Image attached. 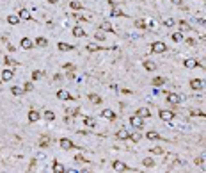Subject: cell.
Listing matches in <instances>:
<instances>
[{"mask_svg": "<svg viewBox=\"0 0 206 173\" xmlns=\"http://www.w3.org/2000/svg\"><path fill=\"white\" fill-rule=\"evenodd\" d=\"M142 164H144V166H148V168H151V166H155V161L148 157V159H144V161H142Z\"/></svg>", "mask_w": 206, "mask_h": 173, "instance_id": "37", "label": "cell"}, {"mask_svg": "<svg viewBox=\"0 0 206 173\" xmlns=\"http://www.w3.org/2000/svg\"><path fill=\"white\" fill-rule=\"evenodd\" d=\"M43 77H44V72H41V70H37V72L32 73V80H39V79H43Z\"/></svg>", "mask_w": 206, "mask_h": 173, "instance_id": "29", "label": "cell"}, {"mask_svg": "<svg viewBox=\"0 0 206 173\" xmlns=\"http://www.w3.org/2000/svg\"><path fill=\"white\" fill-rule=\"evenodd\" d=\"M171 38H172V41H176V43H181V41H183V34H181V32H172Z\"/></svg>", "mask_w": 206, "mask_h": 173, "instance_id": "24", "label": "cell"}, {"mask_svg": "<svg viewBox=\"0 0 206 173\" xmlns=\"http://www.w3.org/2000/svg\"><path fill=\"white\" fill-rule=\"evenodd\" d=\"M36 45H37V47H46L48 41L44 39V38H37V39H36Z\"/></svg>", "mask_w": 206, "mask_h": 173, "instance_id": "31", "label": "cell"}, {"mask_svg": "<svg viewBox=\"0 0 206 173\" xmlns=\"http://www.w3.org/2000/svg\"><path fill=\"white\" fill-rule=\"evenodd\" d=\"M110 16H114V18H117V16H126L121 9H112V13H110Z\"/></svg>", "mask_w": 206, "mask_h": 173, "instance_id": "32", "label": "cell"}, {"mask_svg": "<svg viewBox=\"0 0 206 173\" xmlns=\"http://www.w3.org/2000/svg\"><path fill=\"white\" fill-rule=\"evenodd\" d=\"M204 86H206V84H204L202 80H199V79H192V80H190V88H192V89H195V91L202 89Z\"/></svg>", "mask_w": 206, "mask_h": 173, "instance_id": "3", "label": "cell"}, {"mask_svg": "<svg viewBox=\"0 0 206 173\" xmlns=\"http://www.w3.org/2000/svg\"><path fill=\"white\" fill-rule=\"evenodd\" d=\"M75 18L78 21H89L91 20V14H75Z\"/></svg>", "mask_w": 206, "mask_h": 173, "instance_id": "28", "label": "cell"}, {"mask_svg": "<svg viewBox=\"0 0 206 173\" xmlns=\"http://www.w3.org/2000/svg\"><path fill=\"white\" fill-rule=\"evenodd\" d=\"M89 100L93 102V104H100V102H101V96H100V95H94V93H91V95H89Z\"/></svg>", "mask_w": 206, "mask_h": 173, "instance_id": "26", "label": "cell"}, {"mask_svg": "<svg viewBox=\"0 0 206 173\" xmlns=\"http://www.w3.org/2000/svg\"><path fill=\"white\" fill-rule=\"evenodd\" d=\"M44 118H46L48 121L55 120V114H53V111H44Z\"/></svg>", "mask_w": 206, "mask_h": 173, "instance_id": "34", "label": "cell"}, {"mask_svg": "<svg viewBox=\"0 0 206 173\" xmlns=\"http://www.w3.org/2000/svg\"><path fill=\"white\" fill-rule=\"evenodd\" d=\"M11 91H13V95H16V96H20V95H23V93H25V89H23V88H18V86H13V89H11Z\"/></svg>", "mask_w": 206, "mask_h": 173, "instance_id": "23", "label": "cell"}, {"mask_svg": "<svg viewBox=\"0 0 206 173\" xmlns=\"http://www.w3.org/2000/svg\"><path fill=\"white\" fill-rule=\"evenodd\" d=\"M164 23H165L167 27H174V20H172V18H167V20L164 21Z\"/></svg>", "mask_w": 206, "mask_h": 173, "instance_id": "42", "label": "cell"}, {"mask_svg": "<svg viewBox=\"0 0 206 173\" xmlns=\"http://www.w3.org/2000/svg\"><path fill=\"white\" fill-rule=\"evenodd\" d=\"M151 50L156 52V54H162V52L167 50V47H165V43H162V41H155L153 45H151Z\"/></svg>", "mask_w": 206, "mask_h": 173, "instance_id": "1", "label": "cell"}, {"mask_svg": "<svg viewBox=\"0 0 206 173\" xmlns=\"http://www.w3.org/2000/svg\"><path fill=\"white\" fill-rule=\"evenodd\" d=\"M151 152H153V154H156V155H162V154H164V148H162V146H153V148H151Z\"/></svg>", "mask_w": 206, "mask_h": 173, "instance_id": "33", "label": "cell"}, {"mask_svg": "<svg viewBox=\"0 0 206 173\" xmlns=\"http://www.w3.org/2000/svg\"><path fill=\"white\" fill-rule=\"evenodd\" d=\"M84 123H85V127H89V128H94V127H96V120L91 118V116H85Z\"/></svg>", "mask_w": 206, "mask_h": 173, "instance_id": "13", "label": "cell"}, {"mask_svg": "<svg viewBox=\"0 0 206 173\" xmlns=\"http://www.w3.org/2000/svg\"><path fill=\"white\" fill-rule=\"evenodd\" d=\"M6 62H7V64H18V61H14V59H11V57H6Z\"/></svg>", "mask_w": 206, "mask_h": 173, "instance_id": "45", "label": "cell"}, {"mask_svg": "<svg viewBox=\"0 0 206 173\" xmlns=\"http://www.w3.org/2000/svg\"><path fill=\"white\" fill-rule=\"evenodd\" d=\"M171 2H172V4H176V6H181V4H183V0H171Z\"/></svg>", "mask_w": 206, "mask_h": 173, "instance_id": "46", "label": "cell"}, {"mask_svg": "<svg viewBox=\"0 0 206 173\" xmlns=\"http://www.w3.org/2000/svg\"><path fill=\"white\" fill-rule=\"evenodd\" d=\"M14 77V73H13V70H4L2 72V80L4 82H7V80H11Z\"/></svg>", "mask_w": 206, "mask_h": 173, "instance_id": "14", "label": "cell"}, {"mask_svg": "<svg viewBox=\"0 0 206 173\" xmlns=\"http://www.w3.org/2000/svg\"><path fill=\"white\" fill-rule=\"evenodd\" d=\"M48 2H50V4H57V0H48Z\"/></svg>", "mask_w": 206, "mask_h": 173, "instance_id": "50", "label": "cell"}, {"mask_svg": "<svg viewBox=\"0 0 206 173\" xmlns=\"http://www.w3.org/2000/svg\"><path fill=\"white\" fill-rule=\"evenodd\" d=\"M112 168L116 169V171H126L128 168H126V164L124 162H121V161H114L112 162Z\"/></svg>", "mask_w": 206, "mask_h": 173, "instance_id": "6", "label": "cell"}, {"mask_svg": "<svg viewBox=\"0 0 206 173\" xmlns=\"http://www.w3.org/2000/svg\"><path fill=\"white\" fill-rule=\"evenodd\" d=\"M70 6H71V9H75V11H77V9H80V7H82V4H80V2H75V0H73V2H71V4H70Z\"/></svg>", "mask_w": 206, "mask_h": 173, "instance_id": "41", "label": "cell"}, {"mask_svg": "<svg viewBox=\"0 0 206 173\" xmlns=\"http://www.w3.org/2000/svg\"><path fill=\"white\" fill-rule=\"evenodd\" d=\"M144 68H146V70H149V72H153V70L156 68V64H155L153 61H146V62H144Z\"/></svg>", "mask_w": 206, "mask_h": 173, "instance_id": "27", "label": "cell"}, {"mask_svg": "<svg viewBox=\"0 0 206 173\" xmlns=\"http://www.w3.org/2000/svg\"><path fill=\"white\" fill-rule=\"evenodd\" d=\"M96 50H101V47H98V45H87V52H96Z\"/></svg>", "mask_w": 206, "mask_h": 173, "instance_id": "39", "label": "cell"}, {"mask_svg": "<svg viewBox=\"0 0 206 173\" xmlns=\"http://www.w3.org/2000/svg\"><path fill=\"white\" fill-rule=\"evenodd\" d=\"M48 141H50L48 138H41V141H39V146H41V148H44V146H48Z\"/></svg>", "mask_w": 206, "mask_h": 173, "instance_id": "40", "label": "cell"}, {"mask_svg": "<svg viewBox=\"0 0 206 173\" xmlns=\"http://www.w3.org/2000/svg\"><path fill=\"white\" fill-rule=\"evenodd\" d=\"M100 29H101L103 32H114V29H112V25H110V21H101Z\"/></svg>", "mask_w": 206, "mask_h": 173, "instance_id": "16", "label": "cell"}, {"mask_svg": "<svg viewBox=\"0 0 206 173\" xmlns=\"http://www.w3.org/2000/svg\"><path fill=\"white\" fill-rule=\"evenodd\" d=\"M190 114H192V116H202V113H201V111H197V109H192V111H190Z\"/></svg>", "mask_w": 206, "mask_h": 173, "instance_id": "44", "label": "cell"}, {"mask_svg": "<svg viewBox=\"0 0 206 173\" xmlns=\"http://www.w3.org/2000/svg\"><path fill=\"white\" fill-rule=\"evenodd\" d=\"M32 88H34V86H32V82H25V84H23V89H25V91H30Z\"/></svg>", "mask_w": 206, "mask_h": 173, "instance_id": "43", "label": "cell"}, {"mask_svg": "<svg viewBox=\"0 0 206 173\" xmlns=\"http://www.w3.org/2000/svg\"><path fill=\"white\" fill-rule=\"evenodd\" d=\"M181 100H185L183 96H178V95H174V93H169L167 95V102H171V104H178V102H181Z\"/></svg>", "mask_w": 206, "mask_h": 173, "instance_id": "9", "label": "cell"}, {"mask_svg": "<svg viewBox=\"0 0 206 173\" xmlns=\"http://www.w3.org/2000/svg\"><path fill=\"white\" fill-rule=\"evenodd\" d=\"M39 118H41V114H39V113H37V111H34V109H32V111H30V113H29V120H30V121H32V123H34V121H37V120H39Z\"/></svg>", "mask_w": 206, "mask_h": 173, "instance_id": "19", "label": "cell"}, {"mask_svg": "<svg viewBox=\"0 0 206 173\" xmlns=\"http://www.w3.org/2000/svg\"><path fill=\"white\" fill-rule=\"evenodd\" d=\"M73 146H75V145H73L71 139H67V138H62V139H60V148H62V150H71Z\"/></svg>", "mask_w": 206, "mask_h": 173, "instance_id": "5", "label": "cell"}, {"mask_svg": "<svg viewBox=\"0 0 206 173\" xmlns=\"http://www.w3.org/2000/svg\"><path fill=\"white\" fill-rule=\"evenodd\" d=\"M71 32H73L75 38H84V36H85V30H84L82 27H78V25H75V29H73Z\"/></svg>", "mask_w": 206, "mask_h": 173, "instance_id": "10", "label": "cell"}, {"mask_svg": "<svg viewBox=\"0 0 206 173\" xmlns=\"http://www.w3.org/2000/svg\"><path fill=\"white\" fill-rule=\"evenodd\" d=\"M165 84V79L164 77H155L153 79V86H164Z\"/></svg>", "mask_w": 206, "mask_h": 173, "instance_id": "25", "label": "cell"}, {"mask_svg": "<svg viewBox=\"0 0 206 173\" xmlns=\"http://www.w3.org/2000/svg\"><path fill=\"white\" fill-rule=\"evenodd\" d=\"M135 27H137V29H144V27H146V21H144V20H137V21H135Z\"/></svg>", "mask_w": 206, "mask_h": 173, "instance_id": "38", "label": "cell"}, {"mask_svg": "<svg viewBox=\"0 0 206 173\" xmlns=\"http://www.w3.org/2000/svg\"><path fill=\"white\" fill-rule=\"evenodd\" d=\"M101 116H103V118H107V120H110V121H112V120H116V113H114L112 109H103Z\"/></svg>", "mask_w": 206, "mask_h": 173, "instance_id": "8", "label": "cell"}, {"mask_svg": "<svg viewBox=\"0 0 206 173\" xmlns=\"http://www.w3.org/2000/svg\"><path fill=\"white\" fill-rule=\"evenodd\" d=\"M130 123H131V127H135V128H142V125H144V121H142V118H141L139 114L131 116V118H130Z\"/></svg>", "mask_w": 206, "mask_h": 173, "instance_id": "2", "label": "cell"}, {"mask_svg": "<svg viewBox=\"0 0 206 173\" xmlns=\"http://www.w3.org/2000/svg\"><path fill=\"white\" fill-rule=\"evenodd\" d=\"M117 138H119V139H128V138H130V132L124 130V128H121V130L117 132Z\"/></svg>", "mask_w": 206, "mask_h": 173, "instance_id": "22", "label": "cell"}, {"mask_svg": "<svg viewBox=\"0 0 206 173\" xmlns=\"http://www.w3.org/2000/svg\"><path fill=\"white\" fill-rule=\"evenodd\" d=\"M130 138H131V141H133V143H139V141H141V138H142V136H141V134H139V132H135V134H130Z\"/></svg>", "mask_w": 206, "mask_h": 173, "instance_id": "35", "label": "cell"}, {"mask_svg": "<svg viewBox=\"0 0 206 173\" xmlns=\"http://www.w3.org/2000/svg\"><path fill=\"white\" fill-rule=\"evenodd\" d=\"M0 80H2V77H0Z\"/></svg>", "mask_w": 206, "mask_h": 173, "instance_id": "51", "label": "cell"}, {"mask_svg": "<svg viewBox=\"0 0 206 173\" xmlns=\"http://www.w3.org/2000/svg\"><path fill=\"white\" fill-rule=\"evenodd\" d=\"M187 43H188V45H195V41H194L192 38H188V39H187Z\"/></svg>", "mask_w": 206, "mask_h": 173, "instance_id": "48", "label": "cell"}, {"mask_svg": "<svg viewBox=\"0 0 206 173\" xmlns=\"http://www.w3.org/2000/svg\"><path fill=\"white\" fill-rule=\"evenodd\" d=\"M146 138H148V139H151V141H156V139H160L158 132H153V130H151V132H148V134H146Z\"/></svg>", "mask_w": 206, "mask_h": 173, "instance_id": "30", "label": "cell"}, {"mask_svg": "<svg viewBox=\"0 0 206 173\" xmlns=\"http://www.w3.org/2000/svg\"><path fill=\"white\" fill-rule=\"evenodd\" d=\"M18 16H20V18H21V20H30V18H32V16H30V13H29V11H27V9H21V11H20V14H18Z\"/></svg>", "mask_w": 206, "mask_h": 173, "instance_id": "20", "label": "cell"}, {"mask_svg": "<svg viewBox=\"0 0 206 173\" xmlns=\"http://www.w3.org/2000/svg\"><path fill=\"white\" fill-rule=\"evenodd\" d=\"M57 98H59V100H73L71 95L67 93L66 89H59V91H57Z\"/></svg>", "mask_w": 206, "mask_h": 173, "instance_id": "7", "label": "cell"}, {"mask_svg": "<svg viewBox=\"0 0 206 173\" xmlns=\"http://www.w3.org/2000/svg\"><path fill=\"white\" fill-rule=\"evenodd\" d=\"M64 68H66V70H75V68H73V64H64Z\"/></svg>", "mask_w": 206, "mask_h": 173, "instance_id": "47", "label": "cell"}, {"mask_svg": "<svg viewBox=\"0 0 206 173\" xmlns=\"http://www.w3.org/2000/svg\"><path fill=\"white\" fill-rule=\"evenodd\" d=\"M67 79H75V72H70V73H67Z\"/></svg>", "mask_w": 206, "mask_h": 173, "instance_id": "49", "label": "cell"}, {"mask_svg": "<svg viewBox=\"0 0 206 173\" xmlns=\"http://www.w3.org/2000/svg\"><path fill=\"white\" fill-rule=\"evenodd\" d=\"M32 45H34V43H32V39H30V38H23V39H21V47H23L25 50L32 48Z\"/></svg>", "mask_w": 206, "mask_h": 173, "instance_id": "15", "label": "cell"}, {"mask_svg": "<svg viewBox=\"0 0 206 173\" xmlns=\"http://www.w3.org/2000/svg\"><path fill=\"white\" fill-rule=\"evenodd\" d=\"M20 20H21V18H20V16H16V14H9V16H7V23H11V25H16Z\"/></svg>", "mask_w": 206, "mask_h": 173, "instance_id": "17", "label": "cell"}, {"mask_svg": "<svg viewBox=\"0 0 206 173\" xmlns=\"http://www.w3.org/2000/svg\"><path fill=\"white\" fill-rule=\"evenodd\" d=\"M160 118H162L164 121H172V118H174V113H172V111H167V109H164V111H160Z\"/></svg>", "mask_w": 206, "mask_h": 173, "instance_id": "4", "label": "cell"}, {"mask_svg": "<svg viewBox=\"0 0 206 173\" xmlns=\"http://www.w3.org/2000/svg\"><path fill=\"white\" fill-rule=\"evenodd\" d=\"M57 48H59L60 52H70V50H73L75 47H73V45H67V43H59Z\"/></svg>", "mask_w": 206, "mask_h": 173, "instance_id": "11", "label": "cell"}, {"mask_svg": "<svg viewBox=\"0 0 206 173\" xmlns=\"http://www.w3.org/2000/svg\"><path fill=\"white\" fill-rule=\"evenodd\" d=\"M183 64H185V68H188V70H192V68H195L197 66V61L195 59H185V62H183Z\"/></svg>", "mask_w": 206, "mask_h": 173, "instance_id": "12", "label": "cell"}, {"mask_svg": "<svg viewBox=\"0 0 206 173\" xmlns=\"http://www.w3.org/2000/svg\"><path fill=\"white\" fill-rule=\"evenodd\" d=\"M135 114H139L141 118H148V116H149V109H148V107H141V109L137 111Z\"/></svg>", "mask_w": 206, "mask_h": 173, "instance_id": "18", "label": "cell"}, {"mask_svg": "<svg viewBox=\"0 0 206 173\" xmlns=\"http://www.w3.org/2000/svg\"><path fill=\"white\" fill-rule=\"evenodd\" d=\"M53 171H55V173H64L66 168H64L60 162H53Z\"/></svg>", "mask_w": 206, "mask_h": 173, "instance_id": "21", "label": "cell"}, {"mask_svg": "<svg viewBox=\"0 0 206 173\" xmlns=\"http://www.w3.org/2000/svg\"><path fill=\"white\" fill-rule=\"evenodd\" d=\"M94 38H96L98 41H105V32H103V30H98V32L94 34Z\"/></svg>", "mask_w": 206, "mask_h": 173, "instance_id": "36", "label": "cell"}]
</instances>
